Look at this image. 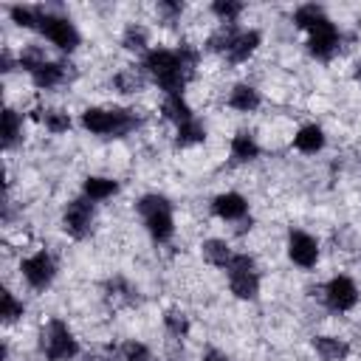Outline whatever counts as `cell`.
I'll use <instances>...</instances> for the list:
<instances>
[{
	"instance_id": "obj_28",
	"label": "cell",
	"mask_w": 361,
	"mask_h": 361,
	"mask_svg": "<svg viewBox=\"0 0 361 361\" xmlns=\"http://www.w3.org/2000/svg\"><path fill=\"white\" fill-rule=\"evenodd\" d=\"M212 14L223 23V25H234L243 14V3L240 0H214L212 3Z\"/></svg>"
},
{
	"instance_id": "obj_27",
	"label": "cell",
	"mask_w": 361,
	"mask_h": 361,
	"mask_svg": "<svg viewBox=\"0 0 361 361\" xmlns=\"http://www.w3.org/2000/svg\"><path fill=\"white\" fill-rule=\"evenodd\" d=\"M8 17L20 25V28H39V17H42V8L39 6H11L8 8Z\"/></svg>"
},
{
	"instance_id": "obj_14",
	"label": "cell",
	"mask_w": 361,
	"mask_h": 361,
	"mask_svg": "<svg viewBox=\"0 0 361 361\" xmlns=\"http://www.w3.org/2000/svg\"><path fill=\"white\" fill-rule=\"evenodd\" d=\"M324 130L319 127V124H302L299 130H296V135H293V147L299 149V152H305V155H316V152H322L324 149Z\"/></svg>"
},
{
	"instance_id": "obj_10",
	"label": "cell",
	"mask_w": 361,
	"mask_h": 361,
	"mask_svg": "<svg viewBox=\"0 0 361 361\" xmlns=\"http://www.w3.org/2000/svg\"><path fill=\"white\" fill-rule=\"evenodd\" d=\"M338 42H341V34L338 28L327 20H322L319 25H313L307 31V51L316 56V59H330L336 51H338Z\"/></svg>"
},
{
	"instance_id": "obj_13",
	"label": "cell",
	"mask_w": 361,
	"mask_h": 361,
	"mask_svg": "<svg viewBox=\"0 0 361 361\" xmlns=\"http://www.w3.org/2000/svg\"><path fill=\"white\" fill-rule=\"evenodd\" d=\"M259 42H262V34H259L257 28H240L237 37L231 39L228 51H226V59H228L231 65L248 62V59L254 56V51L259 48Z\"/></svg>"
},
{
	"instance_id": "obj_32",
	"label": "cell",
	"mask_w": 361,
	"mask_h": 361,
	"mask_svg": "<svg viewBox=\"0 0 361 361\" xmlns=\"http://www.w3.org/2000/svg\"><path fill=\"white\" fill-rule=\"evenodd\" d=\"M48 59H45V54H42V48L39 45H23V51H20V68H25L28 73H34L39 65H45Z\"/></svg>"
},
{
	"instance_id": "obj_2",
	"label": "cell",
	"mask_w": 361,
	"mask_h": 361,
	"mask_svg": "<svg viewBox=\"0 0 361 361\" xmlns=\"http://www.w3.org/2000/svg\"><path fill=\"white\" fill-rule=\"evenodd\" d=\"M79 121L90 135H102V138H121L138 127V118L133 116V110H124V107H110V110L85 107Z\"/></svg>"
},
{
	"instance_id": "obj_6",
	"label": "cell",
	"mask_w": 361,
	"mask_h": 361,
	"mask_svg": "<svg viewBox=\"0 0 361 361\" xmlns=\"http://www.w3.org/2000/svg\"><path fill=\"white\" fill-rule=\"evenodd\" d=\"M39 31H42V37H45L48 42H54V45H56L59 51H65V54L76 51L79 42H82L79 28H76L68 17L51 14V11H45V8H42V17H39Z\"/></svg>"
},
{
	"instance_id": "obj_23",
	"label": "cell",
	"mask_w": 361,
	"mask_h": 361,
	"mask_svg": "<svg viewBox=\"0 0 361 361\" xmlns=\"http://www.w3.org/2000/svg\"><path fill=\"white\" fill-rule=\"evenodd\" d=\"M322 20H327V14H324V8L316 6V3H305V6H299V8L293 11V23H296V28H302V31H310V28L319 25Z\"/></svg>"
},
{
	"instance_id": "obj_19",
	"label": "cell",
	"mask_w": 361,
	"mask_h": 361,
	"mask_svg": "<svg viewBox=\"0 0 361 361\" xmlns=\"http://www.w3.org/2000/svg\"><path fill=\"white\" fill-rule=\"evenodd\" d=\"M200 254H203V259H206L209 265H214V268H228V262H231V257H234L231 245H228L226 240H220V237L206 240V243L200 245Z\"/></svg>"
},
{
	"instance_id": "obj_36",
	"label": "cell",
	"mask_w": 361,
	"mask_h": 361,
	"mask_svg": "<svg viewBox=\"0 0 361 361\" xmlns=\"http://www.w3.org/2000/svg\"><path fill=\"white\" fill-rule=\"evenodd\" d=\"M0 59H3V73L14 71V62H11V54H8V51H3V56H0Z\"/></svg>"
},
{
	"instance_id": "obj_15",
	"label": "cell",
	"mask_w": 361,
	"mask_h": 361,
	"mask_svg": "<svg viewBox=\"0 0 361 361\" xmlns=\"http://www.w3.org/2000/svg\"><path fill=\"white\" fill-rule=\"evenodd\" d=\"M118 192V180L113 178H104V175H87L82 180V195L90 200V203H102L107 197H113Z\"/></svg>"
},
{
	"instance_id": "obj_4",
	"label": "cell",
	"mask_w": 361,
	"mask_h": 361,
	"mask_svg": "<svg viewBox=\"0 0 361 361\" xmlns=\"http://www.w3.org/2000/svg\"><path fill=\"white\" fill-rule=\"evenodd\" d=\"M39 353L48 361H73L79 355V341L62 319H51L39 330Z\"/></svg>"
},
{
	"instance_id": "obj_17",
	"label": "cell",
	"mask_w": 361,
	"mask_h": 361,
	"mask_svg": "<svg viewBox=\"0 0 361 361\" xmlns=\"http://www.w3.org/2000/svg\"><path fill=\"white\" fill-rule=\"evenodd\" d=\"M259 104H262V99H259V90H257L254 85L240 82V85H234L231 93H228V107L237 110V113H254Z\"/></svg>"
},
{
	"instance_id": "obj_33",
	"label": "cell",
	"mask_w": 361,
	"mask_h": 361,
	"mask_svg": "<svg viewBox=\"0 0 361 361\" xmlns=\"http://www.w3.org/2000/svg\"><path fill=\"white\" fill-rule=\"evenodd\" d=\"M121 355H124V361H152L149 347L141 344V341H127V344L121 347Z\"/></svg>"
},
{
	"instance_id": "obj_26",
	"label": "cell",
	"mask_w": 361,
	"mask_h": 361,
	"mask_svg": "<svg viewBox=\"0 0 361 361\" xmlns=\"http://www.w3.org/2000/svg\"><path fill=\"white\" fill-rule=\"evenodd\" d=\"M39 121H42L45 130L54 133V135H62V133L71 130V116H68L65 110H59V107H45L42 116H39Z\"/></svg>"
},
{
	"instance_id": "obj_29",
	"label": "cell",
	"mask_w": 361,
	"mask_h": 361,
	"mask_svg": "<svg viewBox=\"0 0 361 361\" xmlns=\"http://www.w3.org/2000/svg\"><path fill=\"white\" fill-rule=\"evenodd\" d=\"M20 130H23L20 113L11 110V107H6V113H3V147H6V149L14 147V141L20 138Z\"/></svg>"
},
{
	"instance_id": "obj_7",
	"label": "cell",
	"mask_w": 361,
	"mask_h": 361,
	"mask_svg": "<svg viewBox=\"0 0 361 361\" xmlns=\"http://www.w3.org/2000/svg\"><path fill=\"white\" fill-rule=\"evenodd\" d=\"M96 226V209L87 197H73L62 212V228L73 240H85Z\"/></svg>"
},
{
	"instance_id": "obj_37",
	"label": "cell",
	"mask_w": 361,
	"mask_h": 361,
	"mask_svg": "<svg viewBox=\"0 0 361 361\" xmlns=\"http://www.w3.org/2000/svg\"><path fill=\"white\" fill-rule=\"evenodd\" d=\"M353 76H355V82H361V59L355 62V71H353Z\"/></svg>"
},
{
	"instance_id": "obj_5",
	"label": "cell",
	"mask_w": 361,
	"mask_h": 361,
	"mask_svg": "<svg viewBox=\"0 0 361 361\" xmlns=\"http://www.w3.org/2000/svg\"><path fill=\"white\" fill-rule=\"evenodd\" d=\"M226 274H228V288H231V293L237 299L251 302V299L259 296V271H257L254 257L234 254L231 262H228V268H226Z\"/></svg>"
},
{
	"instance_id": "obj_34",
	"label": "cell",
	"mask_w": 361,
	"mask_h": 361,
	"mask_svg": "<svg viewBox=\"0 0 361 361\" xmlns=\"http://www.w3.org/2000/svg\"><path fill=\"white\" fill-rule=\"evenodd\" d=\"M158 11L172 20V17H178V14L183 11V3H158Z\"/></svg>"
},
{
	"instance_id": "obj_24",
	"label": "cell",
	"mask_w": 361,
	"mask_h": 361,
	"mask_svg": "<svg viewBox=\"0 0 361 361\" xmlns=\"http://www.w3.org/2000/svg\"><path fill=\"white\" fill-rule=\"evenodd\" d=\"M121 45L127 48V51H135V54H147V45H149V31L144 28V25H138V23H133V25H127L124 28V34H121Z\"/></svg>"
},
{
	"instance_id": "obj_31",
	"label": "cell",
	"mask_w": 361,
	"mask_h": 361,
	"mask_svg": "<svg viewBox=\"0 0 361 361\" xmlns=\"http://www.w3.org/2000/svg\"><path fill=\"white\" fill-rule=\"evenodd\" d=\"M23 313H25V305H23L11 290H3V310H0L3 322H6V324H14L17 319H23Z\"/></svg>"
},
{
	"instance_id": "obj_9",
	"label": "cell",
	"mask_w": 361,
	"mask_h": 361,
	"mask_svg": "<svg viewBox=\"0 0 361 361\" xmlns=\"http://www.w3.org/2000/svg\"><path fill=\"white\" fill-rule=\"evenodd\" d=\"M324 305H327L333 313H347V310H353V307L358 305V285H355L350 276H344V274L333 276V279L324 285Z\"/></svg>"
},
{
	"instance_id": "obj_22",
	"label": "cell",
	"mask_w": 361,
	"mask_h": 361,
	"mask_svg": "<svg viewBox=\"0 0 361 361\" xmlns=\"http://www.w3.org/2000/svg\"><path fill=\"white\" fill-rule=\"evenodd\" d=\"M203 138H206V127L197 118H189V121H183V124L175 127V144L180 149L197 147V144H203Z\"/></svg>"
},
{
	"instance_id": "obj_8",
	"label": "cell",
	"mask_w": 361,
	"mask_h": 361,
	"mask_svg": "<svg viewBox=\"0 0 361 361\" xmlns=\"http://www.w3.org/2000/svg\"><path fill=\"white\" fill-rule=\"evenodd\" d=\"M20 274L34 290H45L56 276V262L48 251H34L20 262Z\"/></svg>"
},
{
	"instance_id": "obj_11",
	"label": "cell",
	"mask_w": 361,
	"mask_h": 361,
	"mask_svg": "<svg viewBox=\"0 0 361 361\" xmlns=\"http://www.w3.org/2000/svg\"><path fill=\"white\" fill-rule=\"evenodd\" d=\"M288 257L299 268H313L319 262V243H316V237L302 231V228H293L288 234Z\"/></svg>"
},
{
	"instance_id": "obj_21",
	"label": "cell",
	"mask_w": 361,
	"mask_h": 361,
	"mask_svg": "<svg viewBox=\"0 0 361 361\" xmlns=\"http://www.w3.org/2000/svg\"><path fill=\"white\" fill-rule=\"evenodd\" d=\"M161 113H164L169 121H175V127L183 124V121H189V118H195L189 102L183 99V93H169V96H164V102H161Z\"/></svg>"
},
{
	"instance_id": "obj_16",
	"label": "cell",
	"mask_w": 361,
	"mask_h": 361,
	"mask_svg": "<svg viewBox=\"0 0 361 361\" xmlns=\"http://www.w3.org/2000/svg\"><path fill=\"white\" fill-rule=\"evenodd\" d=\"M313 350L322 361H344L350 355L347 338H338V336H313Z\"/></svg>"
},
{
	"instance_id": "obj_3",
	"label": "cell",
	"mask_w": 361,
	"mask_h": 361,
	"mask_svg": "<svg viewBox=\"0 0 361 361\" xmlns=\"http://www.w3.org/2000/svg\"><path fill=\"white\" fill-rule=\"evenodd\" d=\"M141 220H144V228L149 231V237L155 243H169L172 234H175V217H172V203L169 197L164 195H144L138 203H135Z\"/></svg>"
},
{
	"instance_id": "obj_25",
	"label": "cell",
	"mask_w": 361,
	"mask_h": 361,
	"mask_svg": "<svg viewBox=\"0 0 361 361\" xmlns=\"http://www.w3.org/2000/svg\"><path fill=\"white\" fill-rule=\"evenodd\" d=\"M113 87L118 93H138L144 87V73L135 71V68H124V71H118L113 76Z\"/></svg>"
},
{
	"instance_id": "obj_35",
	"label": "cell",
	"mask_w": 361,
	"mask_h": 361,
	"mask_svg": "<svg viewBox=\"0 0 361 361\" xmlns=\"http://www.w3.org/2000/svg\"><path fill=\"white\" fill-rule=\"evenodd\" d=\"M203 361H228V355L220 353V350H214V347H209V350L203 353Z\"/></svg>"
},
{
	"instance_id": "obj_18",
	"label": "cell",
	"mask_w": 361,
	"mask_h": 361,
	"mask_svg": "<svg viewBox=\"0 0 361 361\" xmlns=\"http://www.w3.org/2000/svg\"><path fill=\"white\" fill-rule=\"evenodd\" d=\"M68 79V65L65 62H45L39 65L34 73H31V82L39 87V90H48V87H56Z\"/></svg>"
},
{
	"instance_id": "obj_1",
	"label": "cell",
	"mask_w": 361,
	"mask_h": 361,
	"mask_svg": "<svg viewBox=\"0 0 361 361\" xmlns=\"http://www.w3.org/2000/svg\"><path fill=\"white\" fill-rule=\"evenodd\" d=\"M200 54L192 45H180L175 51L169 48H152L144 54V73L155 79V85L164 90V96L169 93H183V87L189 85V79L195 76V65H197Z\"/></svg>"
},
{
	"instance_id": "obj_20",
	"label": "cell",
	"mask_w": 361,
	"mask_h": 361,
	"mask_svg": "<svg viewBox=\"0 0 361 361\" xmlns=\"http://www.w3.org/2000/svg\"><path fill=\"white\" fill-rule=\"evenodd\" d=\"M231 158L237 164H248L259 158V144L251 133H234L231 135Z\"/></svg>"
},
{
	"instance_id": "obj_30",
	"label": "cell",
	"mask_w": 361,
	"mask_h": 361,
	"mask_svg": "<svg viewBox=\"0 0 361 361\" xmlns=\"http://www.w3.org/2000/svg\"><path fill=\"white\" fill-rule=\"evenodd\" d=\"M164 327L172 338H186L189 336V316L183 310H166L164 313Z\"/></svg>"
},
{
	"instance_id": "obj_12",
	"label": "cell",
	"mask_w": 361,
	"mask_h": 361,
	"mask_svg": "<svg viewBox=\"0 0 361 361\" xmlns=\"http://www.w3.org/2000/svg\"><path fill=\"white\" fill-rule=\"evenodd\" d=\"M212 214L226 223H237L248 214V200L240 192H220L212 197Z\"/></svg>"
}]
</instances>
